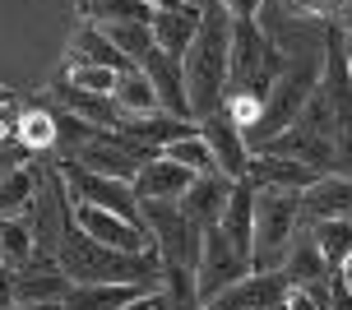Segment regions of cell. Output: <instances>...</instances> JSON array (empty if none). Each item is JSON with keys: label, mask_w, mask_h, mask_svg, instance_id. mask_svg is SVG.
<instances>
[{"label": "cell", "mask_w": 352, "mask_h": 310, "mask_svg": "<svg viewBox=\"0 0 352 310\" xmlns=\"http://www.w3.org/2000/svg\"><path fill=\"white\" fill-rule=\"evenodd\" d=\"M195 33H199V10L195 5H172V10H158V19H153V42L172 60H186Z\"/></svg>", "instance_id": "e0dca14e"}, {"label": "cell", "mask_w": 352, "mask_h": 310, "mask_svg": "<svg viewBox=\"0 0 352 310\" xmlns=\"http://www.w3.org/2000/svg\"><path fill=\"white\" fill-rule=\"evenodd\" d=\"M297 19H329V14H343L352 10V0H283Z\"/></svg>", "instance_id": "1f68e13d"}, {"label": "cell", "mask_w": 352, "mask_h": 310, "mask_svg": "<svg viewBox=\"0 0 352 310\" xmlns=\"http://www.w3.org/2000/svg\"><path fill=\"white\" fill-rule=\"evenodd\" d=\"M70 223L79 227L84 236H93L98 245H111V250H125V255H153V250H158L153 236L144 232V223H130L121 213H107V208H98V204H84V199H74V195H70Z\"/></svg>", "instance_id": "8992f818"}, {"label": "cell", "mask_w": 352, "mask_h": 310, "mask_svg": "<svg viewBox=\"0 0 352 310\" xmlns=\"http://www.w3.org/2000/svg\"><path fill=\"white\" fill-rule=\"evenodd\" d=\"M218 5H223L232 19H255L264 10V0H218Z\"/></svg>", "instance_id": "836d02e7"}, {"label": "cell", "mask_w": 352, "mask_h": 310, "mask_svg": "<svg viewBox=\"0 0 352 310\" xmlns=\"http://www.w3.org/2000/svg\"><path fill=\"white\" fill-rule=\"evenodd\" d=\"M338 283H343V292L352 296V259H348V264H343V269H338Z\"/></svg>", "instance_id": "d590c367"}, {"label": "cell", "mask_w": 352, "mask_h": 310, "mask_svg": "<svg viewBox=\"0 0 352 310\" xmlns=\"http://www.w3.org/2000/svg\"><path fill=\"white\" fill-rule=\"evenodd\" d=\"M199 135L204 144L213 148V162H218V176H228V181H246L250 176V148H246V135H241V125L232 121L228 111H213L199 121Z\"/></svg>", "instance_id": "ba28073f"}, {"label": "cell", "mask_w": 352, "mask_h": 310, "mask_svg": "<svg viewBox=\"0 0 352 310\" xmlns=\"http://www.w3.org/2000/svg\"><path fill=\"white\" fill-rule=\"evenodd\" d=\"M283 296H287V278L283 274H246L209 310H283Z\"/></svg>", "instance_id": "30bf717a"}, {"label": "cell", "mask_w": 352, "mask_h": 310, "mask_svg": "<svg viewBox=\"0 0 352 310\" xmlns=\"http://www.w3.org/2000/svg\"><path fill=\"white\" fill-rule=\"evenodd\" d=\"M301 232L297 190H255V232H250V274H283V259Z\"/></svg>", "instance_id": "3957f363"}, {"label": "cell", "mask_w": 352, "mask_h": 310, "mask_svg": "<svg viewBox=\"0 0 352 310\" xmlns=\"http://www.w3.org/2000/svg\"><path fill=\"white\" fill-rule=\"evenodd\" d=\"M107 37L116 42V52H121L130 65H144L148 56L158 52V42H153V23H111Z\"/></svg>", "instance_id": "484cf974"}, {"label": "cell", "mask_w": 352, "mask_h": 310, "mask_svg": "<svg viewBox=\"0 0 352 310\" xmlns=\"http://www.w3.org/2000/svg\"><path fill=\"white\" fill-rule=\"evenodd\" d=\"M297 125L306 130V135H320V139H338V130H343V116H338L334 98H329L324 88H316V93H311V102L301 107Z\"/></svg>", "instance_id": "d4e9b609"}, {"label": "cell", "mask_w": 352, "mask_h": 310, "mask_svg": "<svg viewBox=\"0 0 352 310\" xmlns=\"http://www.w3.org/2000/svg\"><path fill=\"white\" fill-rule=\"evenodd\" d=\"M70 292V278L60 274V264H37L28 269L23 264V274H14V301L19 306H60Z\"/></svg>", "instance_id": "5bb4252c"}, {"label": "cell", "mask_w": 352, "mask_h": 310, "mask_svg": "<svg viewBox=\"0 0 352 310\" xmlns=\"http://www.w3.org/2000/svg\"><path fill=\"white\" fill-rule=\"evenodd\" d=\"M343 42H348V65H352V23H348V33H343Z\"/></svg>", "instance_id": "74e56055"}, {"label": "cell", "mask_w": 352, "mask_h": 310, "mask_svg": "<svg viewBox=\"0 0 352 310\" xmlns=\"http://www.w3.org/2000/svg\"><path fill=\"white\" fill-rule=\"evenodd\" d=\"M301 218L311 223L348 218L352 223V176H320L311 190H301Z\"/></svg>", "instance_id": "7c38bea8"}, {"label": "cell", "mask_w": 352, "mask_h": 310, "mask_svg": "<svg viewBox=\"0 0 352 310\" xmlns=\"http://www.w3.org/2000/svg\"><path fill=\"white\" fill-rule=\"evenodd\" d=\"M116 79H121V69L84 65V60H70V74H65V84H70V88L93 93V98H111V93H116Z\"/></svg>", "instance_id": "f1b7e54d"}, {"label": "cell", "mask_w": 352, "mask_h": 310, "mask_svg": "<svg viewBox=\"0 0 352 310\" xmlns=\"http://www.w3.org/2000/svg\"><path fill=\"white\" fill-rule=\"evenodd\" d=\"M204 310H209V306H204Z\"/></svg>", "instance_id": "60d3db41"}, {"label": "cell", "mask_w": 352, "mask_h": 310, "mask_svg": "<svg viewBox=\"0 0 352 310\" xmlns=\"http://www.w3.org/2000/svg\"><path fill=\"white\" fill-rule=\"evenodd\" d=\"M37 255V227L33 218H0V264L23 269Z\"/></svg>", "instance_id": "603a6c76"}, {"label": "cell", "mask_w": 352, "mask_h": 310, "mask_svg": "<svg viewBox=\"0 0 352 310\" xmlns=\"http://www.w3.org/2000/svg\"><path fill=\"white\" fill-rule=\"evenodd\" d=\"M158 10H172V5H186V0H153Z\"/></svg>", "instance_id": "8d00e7d4"}, {"label": "cell", "mask_w": 352, "mask_h": 310, "mask_svg": "<svg viewBox=\"0 0 352 310\" xmlns=\"http://www.w3.org/2000/svg\"><path fill=\"white\" fill-rule=\"evenodd\" d=\"M255 190H311L320 181L316 167H306L297 157H278V153H255L250 157V176H246Z\"/></svg>", "instance_id": "8fae6325"}, {"label": "cell", "mask_w": 352, "mask_h": 310, "mask_svg": "<svg viewBox=\"0 0 352 310\" xmlns=\"http://www.w3.org/2000/svg\"><path fill=\"white\" fill-rule=\"evenodd\" d=\"M14 139L28 148V153L52 148V144H56V116H52V111H37V107H33V111H23V116L14 121Z\"/></svg>", "instance_id": "83f0119b"}, {"label": "cell", "mask_w": 352, "mask_h": 310, "mask_svg": "<svg viewBox=\"0 0 352 310\" xmlns=\"http://www.w3.org/2000/svg\"><path fill=\"white\" fill-rule=\"evenodd\" d=\"M162 157L181 162L190 176H218V162H213V148L204 144V135H190V139H176L172 148H162Z\"/></svg>", "instance_id": "4316f807"}, {"label": "cell", "mask_w": 352, "mask_h": 310, "mask_svg": "<svg viewBox=\"0 0 352 310\" xmlns=\"http://www.w3.org/2000/svg\"><path fill=\"white\" fill-rule=\"evenodd\" d=\"M144 292H153V287L148 283H70L60 310H121L140 301Z\"/></svg>", "instance_id": "4fadbf2b"}, {"label": "cell", "mask_w": 352, "mask_h": 310, "mask_svg": "<svg viewBox=\"0 0 352 310\" xmlns=\"http://www.w3.org/2000/svg\"><path fill=\"white\" fill-rule=\"evenodd\" d=\"M79 14L84 23L111 28V23H153L158 5L153 0H79Z\"/></svg>", "instance_id": "d6986e66"}, {"label": "cell", "mask_w": 352, "mask_h": 310, "mask_svg": "<svg viewBox=\"0 0 352 310\" xmlns=\"http://www.w3.org/2000/svg\"><path fill=\"white\" fill-rule=\"evenodd\" d=\"M111 102H116V111H121V121H140V116H153V111H162L158 88H153V79H148L140 65H125V69H121Z\"/></svg>", "instance_id": "ac0fdd59"}, {"label": "cell", "mask_w": 352, "mask_h": 310, "mask_svg": "<svg viewBox=\"0 0 352 310\" xmlns=\"http://www.w3.org/2000/svg\"><path fill=\"white\" fill-rule=\"evenodd\" d=\"M19 301H14V274L0 264V310H14Z\"/></svg>", "instance_id": "e575fe53"}, {"label": "cell", "mask_w": 352, "mask_h": 310, "mask_svg": "<svg viewBox=\"0 0 352 310\" xmlns=\"http://www.w3.org/2000/svg\"><path fill=\"white\" fill-rule=\"evenodd\" d=\"M311 241L320 245V255H324V264H334V269H343V264L352 259V223H348V218L311 223Z\"/></svg>", "instance_id": "cb8c5ba5"}, {"label": "cell", "mask_w": 352, "mask_h": 310, "mask_svg": "<svg viewBox=\"0 0 352 310\" xmlns=\"http://www.w3.org/2000/svg\"><path fill=\"white\" fill-rule=\"evenodd\" d=\"M14 310H60V306H14Z\"/></svg>", "instance_id": "f35d334b"}, {"label": "cell", "mask_w": 352, "mask_h": 310, "mask_svg": "<svg viewBox=\"0 0 352 310\" xmlns=\"http://www.w3.org/2000/svg\"><path fill=\"white\" fill-rule=\"evenodd\" d=\"M140 223L153 236V245L162 250V259L176 264H199V245H204V227H195L181 204H158V199H140Z\"/></svg>", "instance_id": "277c9868"}, {"label": "cell", "mask_w": 352, "mask_h": 310, "mask_svg": "<svg viewBox=\"0 0 352 310\" xmlns=\"http://www.w3.org/2000/svg\"><path fill=\"white\" fill-rule=\"evenodd\" d=\"M0 176H5V157H0Z\"/></svg>", "instance_id": "ab89813d"}, {"label": "cell", "mask_w": 352, "mask_h": 310, "mask_svg": "<svg viewBox=\"0 0 352 310\" xmlns=\"http://www.w3.org/2000/svg\"><path fill=\"white\" fill-rule=\"evenodd\" d=\"M65 186H70L74 199H84V204H98L107 213H121L130 223H140V199H135V186L130 181H116V176H93L84 172L79 162H65Z\"/></svg>", "instance_id": "52a82bcc"}, {"label": "cell", "mask_w": 352, "mask_h": 310, "mask_svg": "<svg viewBox=\"0 0 352 310\" xmlns=\"http://www.w3.org/2000/svg\"><path fill=\"white\" fill-rule=\"evenodd\" d=\"M70 60H84V65H107V69H125L130 60H125L121 52H116V42L107 37V28H98V23H79L70 37Z\"/></svg>", "instance_id": "ffe728a7"}, {"label": "cell", "mask_w": 352, "mask_h": 310, "mask_svg": "<svg viewBox=\"0 0 352 310\" xmlns=\"http://www.w3.org/2000/svg\"><path fill=\"white\" fill-rule=\"evenodd\" d=\"M199 176H190L181 162H172V157H148L140 172H135V199H158V204H181V195L195 186Z\"/></svg>", "instance_id": "9c48e42d"}, {"label": "cell", "mask_w": 352, "mask_h": 310, "mask_svg": "<svg viewBox=\"0 0 352 310\" xmlns=\"http://www.w3.org/2000/svg\"><path fill=\"white\" fill-rule=\"evenodd\" d=\"M228 116L241 125V135H246V130H255V125H260L264 98H260V93H250V88H236V93H228Z\"/></svg>", "instance_id": "4dcf8cb0"}, {"label": "cell", "mask_w": 352, "mask_h": 310, "mask_svg": "<svg viewBox=\"0 0 352 310\" xmlns=\"http://www.w3.org/2000/svg\"><path fill=\"white\" fill-rule=\"evenodd\" d=\"M181 74H186L190 116L195 121L213 116L228 98V79H232V14L218 0L209 5V14L199 19V33H195L190 52L181 60Z\"/></svg>", "instance_id": "6da1fadb"}, {"label": "cell", "mask_w": 352, "mask_h": 310, "mask_svg": "<svg viewBox=\"0 0 352 310\" xmlns=\"http://www.w3.org/2000/svg\"><path fill=\"white\" fill-rule=\"evenodd\" d=\"M65 107H70L74 116L93 121L98 130H107V125L121 121V111H116V102H111V98H93V93H79V88H65Z\"/></svg>", "instance_id": "f546056e"}, {"label": "cell", "mask_w": 352, "mask_h": 310, "mask_svg": "<svg viewBox=\"0 0 352 310\" xmlns=\"http://www.w3.org/2000/svg\"><path fill=\"white\" fill-rule=\"evenodd\" d=\"M199 135V125L190 116H172V111H153V116H140V121H125V139L140 144V148H172L176 139Z\"/></svg>", "instance_id": "2e32d148"}, {"label": "cell", "mask_w": 352, "mask_h": 310, "mask_svg": "<svg viewBox=\"0 0 352 310\" xmlns=\"http://www.w3.org/2000/svg\"><path fill=\"white\" fill-rule=\"evenodd\" d=\"M324 274H329V264H324V255H320V245L297 232V241H292V250H287V259H283V278H287L292 287H320Z\"/></svg>", "instance_id": "44dd1931"}, {"label": "cell", "mask_w": 352, "mask_h": 310, "mask_svg": "<svg viewBox=\"0 0 352 310\" xmlns=\"http://www.w3.org/2000/svg\"><path fill=\"white\" fill-rule=\"evenodd\" d=\"M232 186H236V181H228V176H199V181L181 195V213H186L195 227H218V218H223V208H228V199H232Z\"/></svg>", "instance_id": "9a60e30c"}, {"label": "cell", "mask_w": 352, "mask_h": 310, "mask_svg": "<svg viewBox=\"0 0 352 310\" xmlns=\"http://www.w3.org/2000/svg\"><path fill=\"white\" fill-rule=\"evenodd\" d=\"M37 208V176L28 167H5L0 176V218H33Z\"/></svg>", "instance_id": "7402d4cb"}, {"label": "cell", "mask_w": 352, "mask_h": 310, "mask_svg": "<svg viewBox=\"0 0 352 310\" xmlns=\"http://www.w3.org/2000/svg\"><path fill=\"white\" fill-rule=\"evenodd\" d=\"M56 264L70 283H148L153 274H162L158 255H125V250L98 245L74 223H65V236L56 245Z\"/></svg>", "instance_id": "7a4b0ae2"}, {"label": "cell", "mask_w": 352, "mask_h": 310, "mask_svg": "<svg viewBox=\"0 0 352 310\" xmlns=\"http://www.w3.org/2000/svg\"><path fill=\"white\" fill-rule=\"evenodd\" d=\"M121 310H172V301H167L162 287H153V292H144L140 301H130V306H121Z\"/></svg>", "instance_id": "d6a6232c"}, {"label": "cell", "mask_w": 352, "mask_h": 310, "mask_svg": "<svg viewBox=\"0 0 352 310\" xmlns=\"http://www.w3.org/2000/svg\"><path fill=\"white\" fill-rule=\"evenodd\" d=\"M250 274V259H241L232 250V241L223 236V227H204V245H199V264H195V296L213 306L218 296L236 287Z\"/></svg>", "instance_id": "5b68a950"}]
</instances>
